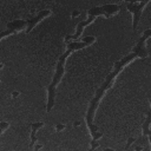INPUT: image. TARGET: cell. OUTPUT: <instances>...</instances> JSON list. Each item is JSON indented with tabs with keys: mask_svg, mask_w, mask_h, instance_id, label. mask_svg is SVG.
Listing matches in <instances>:
<instances>
[{
	"mask_svg": "<svg viewBox=\"0 0 151 151\" xmlns=\"http://www.w3.org/2000/svg\"><path fill=\"white\" fill-rule=\"evenodd\" d=\"M151 38V28H147L144 31L143 35L140 37V39L138 40V42L136 44V46L133 47V50L131 51V53H129L127 55L123 57V59L118 60L114 63L113 65V70L112 72L106 77L104 84L97 90L93 99L91 100L90 103V106L87 109V113H86V123H87V126H88V130H90V134L92 137V139H99L101 138L104 134L103 132H98V127L93 124V118H94V113L97 111V107L99 105V101L101 100V98L104 97V94L106 93L107 90H110L117 78V76L119 74V72L127 65L130 64L131 61H133L134 59H138V58H146L147 57V50L145 47V42L146 40Z\"/></svg>",
	"mask_w": 151,
	"mask_h": 151,
	"instance_id": "1",
	"label": "cell"
},
{
	"mask_svg": "<svg viewBox=\"0 0 151 151\" xmlns=\"http://www.w3.org/2000/svg\"><path fill=\"white\" fill-rule=\"evenodd\" d=\"M96 41V37L93 35H87L81 41H77L74 40L73 42H68L67 44V50L60 55V58L58 59L57 61V67H55V72H54V76L52 78V81L51 84L48 85L47 87V104H46V111L47 113L52 111L53 106H54V100H55V92H57V85L60 83L64 73H65V61L67 59V57L76 52V51H79V50H83L85 48L86 46L93 44Z\"/></svg>",
	"mask_w": 151,
	"mask_h": 151,
	"instance_id": "2",
	"label": "cell"
},
{
	"mask_svg": "<svg viewBox=\"0 0 151 151\" xmlns=\"http://www.w3.org/2000/svg\"><path fill=\"white\" fill-rule=\"evenodd\" d=\"M119 9H120L119 6L116 5V4H107V5L99 6V7H92L91 9H88V13H87L88 17H87V19L84 20V21H80V22L77 25V31H76V33L72 34V35H66V37H65V42L68 44L71 39L77 40V39L81 35L84 28H85L86 26H88V25L96 19V17H98V15H104L105 18L109 19V18H111L112 15L117 14V13L119 12Z\"/></svg>",
	"mask_w": 151,
	"mask_h": 151,
	"instance_id": "3",
	"label": "cell"
},
{
	"mask_svg": "<svg viewBox=\"0 0 151 151\" xmlns=\"http://www.w3.org/2000/svg\"><path fill=\"white\" fill-rule=\"evenodd\" d=\"M125 1L127 4L126 5L127 11L133 14L132 28L136 31L137 26H138V22H139V19H140V15H142V12H143L144 7L147 5V2L150 0H125Z\"/></svg>",
	"mask_w": 151,
	"mask_h": 151,
	"instance_id": "4",
	"label": "cell"
},
{
	"mask_svg": "<svg viewBox=\"0 0 151 151\" xmlns=\"http://www.w3.org/2000/svg\"><path fill=\"white\" fill-rule=\"evenodd\" d=\"M27 28V20H22V19H17V20H13V21H9L7 22L6 25V29L1 32V39L6 38L7 35H12V34H15L18 32H21L22 29L26 31Z\"/></svg>",
	"mask_w": 151,
	"mask_h": 151,
	"instance_id": "5",
	"label": "cell"
},
{
	"mask_svg": "<svg viewBox=\"0 0 151 151\" xmlns=\"http://www.w3.org/2000/svg\"><path fill=\"white\" fill-rule=\"evenodd\" d=\"M52 14V11L51 9H42V11H40L35 17H33V18H31V19H27V28H26V33H29L34 27H35V25L38 24V22H40L42 19H45V18H47L48 15H51Z\"/></svg>",
	"mask_w": 151,
	"mask_h": 151,
	"instance_id": "6",
	"label": "cell"
},
{
	"mask_svg": "<svg viewBox=\"0 0 151 151\" xmlns=\"http://www.w3.org/2000/svg\"><path fill=\"white\" fill-rule=\"evenodd\" d=\"M31 144H29V147H32L35 143H37V136H35V133L38 132V130L39 129H41L42 126H44V123L42 122H38V123H32L31 125Z\"/></svg>",
	"mask_w": 151,
	"mask_h": 151,
	"instance_id": "7",
	"label": "cell"
},
{
	"mask_svg": "<svg viewBox=\"0 0 151 151\" xmlns=\"http://www.w3.org/2000/svg\"><path fill=\"white\" fill-rule=\"evenodd\" d=\"M150 125H151V107H150V111L147 112L146 118H145V120H144V123H143V125H142L144 136H149V134H150V132H151Z\"/></svg>",
	"mask_w": 151,
	"mask_h": 151,
	"instance_id": "8",
	"label": "cell"
},
{
	"mask_svg": "<svg viewBox=\"0 0 151 151\" xmlns=\"http://www.w3.org/2000/svg\"><path fill=\"white\" fill-rule=\"evenodd\" d=\"M9 127V123H7V122H1L0 123V133L2 134L5 131H6V129H8Z\"/></svg>",
	"mask_w": 151,
	"mask_h": 151,
	"instance_id": "9",
	"label": "cell"
},
{
	"mask_svg": "<svg viewBox=\"0 0 151 151\" xmlns=\"http://www.w3.org/2000/svg\"><path fill=\"white\" fill-rule=\"evenodd\" d=\"M54 129H55V131H57V132H61L63 130H65V129H66V125H65V124H60V123H58V124L54 126Z\"/></svg>",
	"mask_w": 151,
	"mask_h": 151,
	"instance_id": "10",
	"label": "cell"
},
{
	"mask_svg": "<svg viewBox=\"0 0 151 151\" xmlns=\"http://www.w3.org/2000/svg\"><path fill=\"white\" fill-rule=\"evenodd\" d=\"M97 147H99V143L97 142V139H92V142H91V150H94V149H97Z\"/></svg>",
	"mask_w": 151,
	"mask_h": 151,
	"instance_id": "11",
	"label": "cell"
},
{
	"mask_svg": "<svg viewBox=\"0 0 151 151\" xmlns=\"http://www.w3.org/2000/svg\"><path fill=\"white\" fill-rule=\"evenodd\" d=\"M134 142H136V138H133V137H130V138L127 139V143H126V146H125V149L127 150V149L130 147V145H131V144H133Z\"/></svg>",
	"mask_w": 151,
	"mask_h": 151,
	"instance_id": "12",
	"label": "cell"
},
{
	"mask_svg": "<svg viewBox=\"0 0 151 151\" xmlns=\"http://www.w3.org/2000/svg\"><path fill=\"white\" fill-rule=\"evenodd\" d=\"M80 15V12L79 11H73L72 13H71V19H74V18H77V17H79Z\"/></svg>",
	"mask_w": 151,
	"mask_h": 151,
	"instance_id": "13",
	"label": "cell"
},
{
	"mask_svg": "<svg viewBox=\"0 0 151 151\" xmlns=\"http://www.w3.org/2000/svg\"><path fill=\"white\" fill-rule=\"evenodd\" d=\"M19 94H20V92L14 91V92H12V98H17V97H19Z\"/></svg>",
	"mask_w": 151,
	"mask_h": 151,
	"instance_id": "14",
	"label": "cell"
},
{
	"mask_svg": "<svg viewBox=\"0 0 151 151\" xmlns=\"http://www.w3.org/2000/svg\"><path fill=\"white\" fill-rule=\"evenodd\" d=\"M41 147H42V145H41V144H38V145H35V146H34V150H37V151H38V150H40Z\"/></svg>",
	"mask_w": 151,
	"mask_h": 151,
	"instance_id": "15",
	"label": "cell"
},
{
	"mask_svg": "<svg viewBox=\"0 0 151 151\" xmlns=\"http://www.w3.org/2000/svg\"><path fill=\"white\" fill-rule=\"evenodd\" d=\"M80 125V122H76V123H73V126L76 127V126H79Z\"/></svg>",
	"mask_w": 151,
	"mask_h": 151,
	"instance_id": "16",
	"label": "cell"
},
{
	"mask_svg": "<svg viewBox=\"0 0 151 151\" xmlns=\"http://www.w3.org/2000/svg\"><path fill=\"white\" fill-rule=\"evenodd\" d=\"M134 150H143V146H134Z\"/></svg>",
	"mask_w": 151,
	"mask_h": 151,
	"instance_id": "17",
	"label": "cell"
},
{
	"mask_svg": "<svg viewBox=\"0 0 151 151\" xmlns=\"http://www.w3.org/2000/svg\"><path fill=\"white\" fill-rule=\"evenodd\" d=\"M149 140H150V144H151V132H150V134H149Z\"/></svg>",
	"mask_w": 151,
	"mask_h": 151,
	"instance_id": "18",
	"label": "cell"
},
{
	"mask_svg": "<svg viewBox=\"0 0 151 151\" xmlns=\"http://www.w3.org/2000/svg\"><path fill=\"white\" fill-rule=\"evenodd\" d=\"M150 104H151V98H150Z\"/></svg>",
	"mask_w": 151,
	"mask_h": 151,
	"instance_id": "19",
	"label": "cell"
}]
</instances>
